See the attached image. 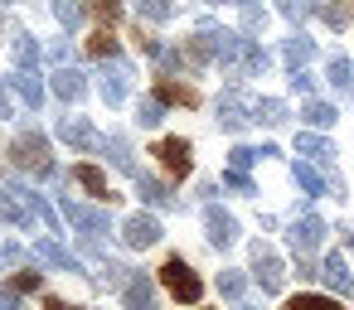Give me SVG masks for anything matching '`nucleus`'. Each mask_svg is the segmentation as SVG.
<instances>
[{
	"instance_id": "nucleus-16",
	"label": "nucleus",
	"mask_w": 354,
	"mask_h": 310,
	"mask_svg": "<svg viewBox=\"0 0 354 310\" xmlns=\"http://www.w3.org/2000/svg\"><path fill=\"white\" fill-rule=\"evenodd\" d=\"M296 151H301V155H310L315 165H330V160H335V146H330L325 136H310V131H301V136H296Z\"/></svg>"
},
{
	"instance_id": "nucleus-24",
	"label": "nucleus",
	"mask_w": 354,
	"mask_h": 310,
	"mask_svg": "<svg viewBox=\"0 0 354 310\" xmlns=\"http://www.w3.org/2000/svg\"><path fill=\"white\" fill-rule=\"evenodd\" d=\"M102 146H107V155H112V165H117V170H136V160H131V146H127V136H107Z\"/></svg>"
},
{
	"instance_id": "nucleus-48",
	"label": "nucleus",
	"mask_w": 354,
	"mask_h": 310,
	"mask_svg": "<svg viewBox=\"0 0 354 310\" xmlns=\"http://www.w3.org/2000/svg\"><path fill=\"white\" fill-rule=\"evenodd\" d=\"M344 242H349V247H354V233H344Z\"/></svg>"
},
{
	"instance_id": "nucleus-26",
	"label": "nucleus",
	"mask_w": 354,
	"mask_h": 310,
	"mask_svg": "<svg viewBox=\"0 0 354 310\" xmlns=\"http://www.w3.org/2000/svg\"><path fill=\"white\" fill-rule=\"evenodd\" d=\"M301 117H306L310 126H330V122H335L339 112H335L330 102H306V107H301Z\"/></svg>"
},
{
	"instance_id": "nucleus-45",
	"label": "nucleus",
	"mask_w": 354,
	"mask_h": 310,
	"mask_svg": "<svg viewBox=\"0 0 354 310\" xmlns=\"http://www.w3.org/2000/svg\"><path fill=\"white\" fill-rule=\"evenodd\" d=\"M10 117V97H6V83H0V122Z\"/></svg>"
},
{
	"instance_id": "nucleus-34",
	"label": "nucleus",
	"mask_w": 354,
	"mask_h": 310,
	"mask_svg": "<svg viewBox=\"0 0 354 310\" xmlns=\"http://www.w3.org/2000/svg\"><path fill=\"white\" fill-rule=\"evenodd\" d=\"M136 189H141V199H146V204H170V194H165V184H156V180H146V175L136 180Z\"/></svg>"
},
{
	"instance_id": "nucleus-37",
	"label": "nucleus",
	"mask_w": 354,
	"mask_h": 310,
	"mask_svg": "<svg viewBox=\"0 0 354 310\" xmlns=\"http://www.w3.org/2000/svg\"><path fill=\"white\" fill-rule=\"evenodd\" d=\"M320 20H325V25H335V30H344V25H349L344 6H320Z\"/></svg>"
},
{
	"instance_id": "nucleus-17",
	"label": "nucleus",
	"mask_w": 354,
	"mask_h": 310,
	"mask_svg": "<svg viewBox=\"0 0 354 310\" xmlns=\"http://www.w3.org/2000/svg\"><path fill=\"white\" fill-rule=\"evenodd\" d=\"M296 184H301L310 199L330 189V180H325V175H320V165H310V160H296Z\"/></svg>"
},
{
	"instance_id": "nucleus-7",
	"label": "nucleus",
	"mask_w": 354,
	"mask_h": 310,
	"mask_svg": "<svg viewBox=\"0 0 354 310\" xmlns=\"http://www.w3.org/2000/svg\"><path fill=\"white\" fill-rule=\"evenodd\" d=\"M320 242H325V223H320L315 213H306V218H296V223H291V247H296V257L315 252Z\"/></svg>"
},
{
	"instance_id": "nucleus-28",
	"label": "nucleus",
	"mask_w": 354,
	"mask_h": 310,
	"mask_svg": "<svg viewBox=\"0 0 354 310\" xmlns=\"http://www.w3.org/2000/svg\"><path fill=\"white\" fill-rule=\"evenodd\" d=\"M35 59H39L35 35H20V39H15V64H20V68H35Z\"/></svg>"
},
{
	"instance_id": "nucleus-1",
	"label": "nucleus",
	"mask_w": 354,
	"mask_h": 310,
	"mask_svg": "<svg viewBox=\"0 0 354 310\" xmlns=\"http://www.w3.org/2000/svg\"><path fill=\"white\" fill-rule=\"evenodd\" d=\"M160 281H165V291H170L180 305H194V300L204 296V281L194 276V267H189L185 257H170V262L160 267Z\"/></svg>"
},
{
	"instance_id": "nucleus-11",
	"label": "nucleus",
	"mask_w": 354,
	"mask_h": 310,
	"mask_svg": "<svg viewBox=\"0 0 354 310\" xmlns=\"http://www.w3.org/2000/svg\"><path fill=\"white\" fill-rule=\"evenodd\" d=\"M127 88H131V73H127L122 64H112L107 78H102V102H107V107H122V102H127Z\"/></svg>"
},
{
	"instance_id": "nucleus-39",
	"label": "nucleus",
	"mask_w": 354,
	"mask_h": 310,
	"mask_svg": "<svg viewBox=\"0 0 354 310\" xmlns=\"http://www.w3.org/2000/svg\"><path fill=\"white\" fill-rule=\"evenodd\" d=\"M223 184H228L233 194H252V180H248V175H238V170H228V175H223Z\"/></svg>"
},
{
	"instance_id": "nucleus-23",
	"label": "nucleus",
	"mask_w": 354,
	"mask_h": 310,
	"mask_svg": "<svg viewBox=\"0 0 354 310\" xmlns=\"http://www.w3.org/2000/svg\"><path fill=\"white\" fill-rule=\"evenodd\" d=\"M243 122H248V117H243V107H238V97L228 93V97L218 102V126H223V131H243Z\"/></svg>"
},
{
	"instance_id": "nucleus-31",
	"label": "nucleus",
	"mask_w": 354,
	"mask_h": 310,
	"mask_svg": "<svg viewBox=\"0 0 354 310\" xmlns=\"http://www.w3.org/2000/svg\"><path fill=\"white\" fill-rule=\"evenodd\" d=\"M136 10H141V20H170V0H136Z\"/></svg>"
},
{
	"instance_id": "nucleus-14",
	"label": "nucleus",
	"mask_w": 354,
	"mask_h": 310,
	"mask_svg": "<svg viewBox=\"0 0 354 310\" xmlns=\"http://www.w3.org/2000/svg\"><path fill=\"white\" fill-rule=\"evenodd\" d=\"M156 97L160 102H175V107H199V93L189 83H175V78H160L156 83Z\"/></svg>"
},
{
	"instance_id": "nucleus-25",
	"label": "nucleus",
	"mask_w": 354,
	"mask_h": 310,
	"mask_svg": "<svg viewBox=\"0 0 354 310\" xmlns=\"http://www.w3.org/2000/svg\"><path fill=\"white\" fill-rule=\"evenodd\" d=\"M83 10H93L102 25H117L122 20V0H83Z\"/></svg>"
},
{
	"instance_id": "nucleus-12",
	"label": "nucleus",
	"mask_w": 354,
	"mask_h": 310,
	"mask_svg": "<svg viewBox=\"0 0 354 310\" xmlns=\"http://www.w3.org/2000/svg\"><path fill=\"white\" fill-rule=\"evenodd\" d=\"M73 180H78V184L93 194V199H102V204H117V194L107 189V175H102L97 165H78V170H73Z\"/></svg>"
},
{
	"instance_id": "nucleus-6",
	"label": "nucleus",
	"mask_w": 354,
	"mask_h": 310,
	"mask_svg": "<svg viewBox=\"0 0 354 310\" xmlns=\"http://www.w3.org/2000/svg\"><path fill=\"white\" fill-rule=\"evenodd\" d=\"M204 228H209V242H214V247L238 242V218H233V213H223L218 204H209V209H204Z\"/></svg>"
},
{
	"instance_id": "nucleus-38",
	"label": "nucleus",
	"mask_w": 354,
	"mask_h": 310,
	"mask_svg": "<svg viewBox=\"0 0 354 310\" xmlns=\"http://www.w3.org/2000/svg\"><path fill=\"white\" fill-rule=\"evenodd\" d=\"M141 126H156L160 122V97H151V102H141V117H136Z\"/></svg>"
},
{
	"instance_id": "nucleus-32",
	"label": "nucleus",
	"mask_w": 354,
	"mask_h": 310,
	"mask_svg": "<svg viewBox=\"0 0 354 310\" xmlns=\"http://www.w3.org/2000/svg\"><path fill=\"white\" fill-rule=\"evenodd\" d=\"M286 310H339V300H330V296H296Z\"/></svg>"
},
{
	"instance_id": "nucleus-21",
	"label": "nucleus",
	"mask_w": 354,
	"mask_h": 310,
	"mask_svg": "<svg viewBox=\"0 0 354 310\" xmlns=\"http://www.w3.org/2000/svg\"><path fill=\"white\" fill-rule=\"evenodd\" d=\"M325 78L344 93V97H354V64L349 59H330V68H325Z\"/></svg>"
},
{
	"instance_id": "nucleus-22",
	"label": "nucleus",
	"mask_w": 354,
	"mask_h": 310,
	"mask_svg": "<svg viewBox=\"0 0 354 310\" xmlns=\"http://www.w3.org/2000/svg\"><path fill=\"white\" fill-rule=\"evenodd\" d=\"M252 122L281 126V122H286V102H277V97H262V102H252Z\"/></svg>"
},
{
	"instance_id": "nucleus-36",
	"label": "nucleus",
	"mask_w": 354,
	"mask_h": 310,
	"mask_svg": "<svg viewBox=\"0 0 354 310\" xmlns=\"http://www.w3.org/2000/svg\"><path fill=\"white\" fill-rule=\"evenodd\" d=\"M243 286H248V281H243V271H223V276H218V291H223L228 300H238V296H243Z\"/></svg>"
},
{
	"instance_id": "nucleus-27",
	"label": "nucleus",
	"mask_w": 354,
	"mask_h": 310,
	"mask_svg": "<svg viewBox=\"0 0 354 310\" xmlns=\"http://www.w3.org/2000/svg\"><path fill=\"white\" fill-rule=\"evenodd\" d=\"M88 54H93V59H117V39H112L107 30H97V35L88 39Z\"/></svg>"
},
{
	"instance_id": "nucleus-44",
	"label": "nucleus",
	"mask_w": 354,
	"mask_h": 310,
	"mask_svg": "<svg viewBox=\"0 0 354 310\" xmlns=\"http://www.w3.org/2000/svg\"><path fill=\"white\" fill-rule=\"evenodd\" d=\"M44 310H78V305H68L64 296H49V300H44Z\"/></svg>"
},
{
	"instance_id": "nucleus-10",
	"label": "nucleus",
	"mask_w": 354,
	"mask_h": 310,
	"mask_svg": "<svg viewBox=\"0 0 354 310\" xmlns=\"http://www.w3.org/2000/svg\"><path fill=\"white\" fill-rule=\"evenodd\" d=\"M122 300H127V310H156V286L146 281V271L122 281Z\"/></svg>"
},
{
	"instance_id": "nucleus-3",
	"label": "nucleus",
	"mask_w": 354,
	"mask_h": 310,
	"mask_svg": "<svg viewBox=\"0 0 354 310\" xmlns=\"http://www.w3.org/2000/svg\"><path fill=\"white\" fill-rule=\"evenodd\" d=\"M151 155H160V165L175 175V180H185L189 170H194V151H189V141L185 136H165V141H156V151Z\"/></svg>"
},
{
	"instance_id": "nucleus-5",
	"label": "nucleus",
	"mask_w": 354,
	"mask_h": 310,
	"mask_svg": "<svg viewBox=\"0 0 354 310\" xmlns=\"http://www.w3.org/2000/svg\"><path fill=\"white\" fill-rule=\"evenodd\" d=\"M59 141H68L73 151H102V136H97L83 117H64V122H59Z\"/></svg>"
},
{
	"instance_id": "nucleus-35",
	"label": "nucleus",
	"mask_w": 354,
	"mask_h": 310,
	"mask_svg": "<svg viewBox=\"0 0 354 310\" xmlns=\"http://www.w3.org/2000/svg\"><path fill=\"white\" fill-rule=\"evenodd\" d=\"M54 15H59V25H68V30H73V25L83 20V6H78V0H59Z\"/></svg>"
},
{
	"instance_id": "nucleus-41",
	"label": "nucleus",
	"mask_w": 354,
	"mask_h": 310,
	"mask_svg": "<svg viewBox=\"0 0 354 310\" xmlns=\"http://www.w3.org/2000/svg\"><path fill=\"white\" fill-rule=\"evenodd\" d=\"M0 310H25V305H20V291H15V286H6V291H0Z\"/></svg>"
},
{
	"instance_id": "nucleus-19",
	"label": "nucleus",
	"mask_w": 354,
	"mask_h": 310,
	"mask_svg": "<svg viewBox=\"0 0 354 310\" xmlns=\"http://www.w3.org/2000/svg\"><path fill=\"white\" fill-rule=\"evenodd\" d=\"M320 276L339 291V296H354V276H349V267L339 262V257H325V267H320Z\"/></svg>"
},
{
	"instance_id": "nucleus-9",
	"label": "nucleus",
	"mask_w": 354,
	"mask_h": 310,
	"mask_svg": "<svg viewBox=\"0 0 354 310\" xmlns=\"http://www.w3.org/2000/svg\"><path fill=\"white\" fill-rule=\"evenodd\" d=\"M122 238H127V247H151V242H160V223L151 213H136L122 223Z\"/></svg>"
},
{
	"instance_id": "nucleus-43",
	"label": "nucleus",
	"mask_w": 354,
	"mask_h": 310,
	"mask_svg": "<svg viewBox=\"0 0 354 310\" xmlns=\"http://www.w3.org/2000/svg\"><path fill=\"white\" fill-rule=\"evenodd\" d=\"M291 88H296V93H310V73L296 68V73H291Z\"/></svg>"
},
{
	"instance_id": "nucleus-18",
	"label": "nucleus",
	"mask_w": 354,
	"mask_h": 310,
	"mask_svg": "<svg viewBox=\"0 0 354 310\" xmlns=\"http://www.w3.org/2000/svg\"><path fill=\"white\" fill-rule=\"evenodd\" d=\"M35 257H39V262H49V267H59V271H78V257H68V252H64L59 242H49V238H44V242H35Z\"/></svg>"
},
{
	"instance_id": "nucleus-33",
	"label": "nucleus",
	"mask_w": 354,
	"mask_h": 310,
	"mask_svg": "<svg viewBox=\"0 0 354 310\" xmlns=\"http://www.w3.org/2000/svg\"><path fill=\"white\" fill-rule=\"evenodd\" d=\"M252 160H262V151H248V146H238V151L228 155V170H238V175H248V170H252Z\"/></svg>"
},
{
	"instance_id": "nucleus-46",
	"label": "nucleus",
	"mask_w": 354,
	"mask_h": 310,
	"mask_svg": "<svg viewBox=\"0 0 354 310\" xmlns=\"http://www.w3.org/2000/svg\"><path fill=\"white\" fill-rule=\"evenodd\" d=\"M344 15H349V20H354V0H344Z\"/></svg>"
},
{
	"instance_id": "nucleus-8",
	"label": "nucleus",
	"mask_w": 354,
	"mask_h": 310,
	"mask_svg": "<svg viewBox=\"0 0 354 310\" xmlns=\"http://www.w3.org/2000/svg\"><path fill=\"white\" fill-rule=\"evenodd\" d=\"M64 218H68L73 228H83L88 238H97V233H107V228H112V218H107V213L83 209V204H68V199H64Z\"/></svg>"
},
{
	"instance_id": "nucleus-4",
	"label": "nucleus",
	"mask_w": 354,
	"mask_h": 310,
	"mask_svg": "<svg viewBox=\"0 0 354 310\" xmlns=\"http://www.w3.org/2000/svg\"><path fill=\"white\" fill-rule=\"evenodd\" d=\"M252 276L262 281V291H267V296H277V291L286 286V267H281V257H277L272 247H262V242L252 247Z\"/></svg>"
},
{
	"instance_id": "nucleus-2",
	"label": "nucleus",
	"mask_w": 354,
	"mask_h": 310,
	"mask_svg": "<svg viewBox=\"0 0 354 310\" xmlns=\"http://www.w3.org/2000/svg\"><path fill=\"white\" fill-rule=\"evenodd\" d=\"M10 155H15V165L30 170V175H54V155H49V146H44L39 131H20L15 146H10Z\"/></svg>"
},
{
	"instance_id": "nucleus-15",
	"label": "nucleus",
	"mask_w": 354,
	"mask_h": 310,
	"mask_svg": "<svg viewBox=\"0 0 354 310\" xmlns=\"http://www.w3.org/2000/svg\"><path fill=\"white\" fill-rule=\"evenodd\" d=\"M54 93H59L64 102H78V97L88 93V83H83V73H78V68H68V64H64V68L54 73Z\"/></svg>"
},
{
	"instance_id": "nucleus-40",
	"label": "nucleus",
	"mask_w": 354,
	"mask_h": 310,
	"mask_svg": "<svg viewBox=\"0 0 354 310\" xmlns=\"http://www.w3.org/2000/svg\"><path fill=\"white\" fill-rule=\"evenodd\" d=\"M10 286H15L20 296H25V291H39V271H20V276H15Z\"/></svg>"
},
{
	"instance_id": "nucleus-30",
	"label": "nucleus",
	"mask_w": 354,
	"mask_h": 310,
	"mask_svg": "<svg viewBox=\"0 0 354 310\" xmlns=\"http://www.w3.org/2000/svg\"><path fill=\"white\" fill-rule=\"evenodd\" d=\"M315 10H320L315 0H281V15H286V20H296V25H301V20H310Z\"/></svg>"
},
{
	"instance_id": "nucleus-42",
	"label": "nucleus",
	"mask_w": 354,
	"mask_h": 310,
	"mask_svg": "<svg viewBox=\"0 0 354 310\" xmlns=\"http://www.w3.org/2000/svg\"><path fill=\"white\" fill-rule=\"evenodd\" d=\"M0 262H25V247L20 242H6V247H0Z\"/></svg>"
},
{
	"instance_id": "nucleus-20",
	"label": "nucleus",
	"mask_w": 354,
	"mask_h": 310,
	"mask_svg": "<svg viewBox=\"0 0 354 310\" xmlns=\"http://www.w3.org/2000/svg\"><path fill=\"white\" fill-rule=\"evenodd\" d=\"M315 54V39H306V35H296V39H286V49H281V59L291 64V73L296 68H306V59Z\"/></svg>"
},
{
	"instance_id": "nucleus-47",
	"label": "nucleus",
	"mask_w": 354,
	"mask_h": 310,
	"mask_svg": "<svg viewBox=\"0 0 354 310\" xmlns=\"http://www.w3.org/2000/svg\"><path fill=\"white\" fill-rule=\"evenodd\" d=\"M238 310H262V305H238Z\"/></svg>"
},
{
	"instance_id": "nucleus-13",
	"label": "nucleus",
	"mask_w": 354,
	"mask_h": 310,
	"mask_svg": "<svg viewBox=\"0 0 354 310\" xmlns=\"http://www.w3.org/2000/svg\"><path fill=\"white\" fill-rule=\"evenodd\" d=\"M10 83H15V93H20V102H25L30 112H35V107L44 102V83H39V73H35V68H20V73H15Z\"/></svg>"
},
{
	"instance_id": "nucleus-29",
	"label": "nucleus",
	"mask_w": 354,
	"mask_h": 310,
	"mask_svg": "<svg viewBox=\"0 0 354 310\" xmlns=\"http://www.w3.org/2000/svg\"><path fill=\"white\" fill-rule=\"evenodd\" d=\"M238 64H243V73H262V68H267L272 59H267V54H262V49H257V44L248 39V44H243V59H238Z\"/></svg>"
}]
</instances>
